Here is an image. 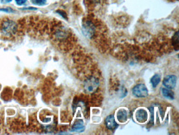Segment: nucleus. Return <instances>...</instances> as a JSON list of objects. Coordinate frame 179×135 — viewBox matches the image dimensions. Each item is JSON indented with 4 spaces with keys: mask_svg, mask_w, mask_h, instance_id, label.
I'll return each instance as SVG.
<instances>
[{
    "mask_svg": "<svg viewBox=\"0 0 179 135\" xmlns=\"http://www.w3.org/2000/svg\"><path fill=\"white\" fill-rule=\"evenodd\" d=\"M99 85V81L98 79L95 77H90L85 80L84 87L86 93H94L95 91L98 88Z\"/></svg>",
    "mask_w": 179,
    "mask_h": 135,
    "instance_id": "nucleus-1",
    "label": "nucleus"
},
{
    "mask_svg": "<svg viewBox=\"0 0 179 135\" xmlns=\"http://www.w3.org/2000/svg\"><path fill=\"white\" fill-rule=\"evenodd\" d=\"M17 24L12 20L5 21L2 25L3 32L8 36L15 34L17 32Z\"/></svg>",
    "mask_w": 179,
    "mask_h": 135,
    "instance_id": "nucleus-2",
    "label": "nucleus"
},
{
    "mask_svg": "<svg viewBox=\"0 0 179 135\" xmlns=\"http://www.w3.org/2000/svg\"><path fill=\"white\" fill-rule=\"evenodd\" d=\"M82 32L86 38H92L95 33L94 24L90 21H85L82 25Z\"/></svg>",
    "mask_w": 179,
    "mask_h": 135,
    "instance_id": "nucleus-3",
    "label": "nucleus"
},
{
    "mask_svg": "<svg viewBox=\"0 0 179 135\" xmlns=\"http://www.w3.org/2000/svg\"><path fill=\"white\" fill-rule=\"evenodd\" d=\"M132 93L138 98H145L148 95V90L144 84H138L132 89Z\"/></svg>",
    "mask_w": 179,
    "mask_h": 135,
    "instance_id": "nucleus-4",
    "label": "nucleus"
},
{
    "mask_svg": "<svg viewBox=\"0 0 179 135\" xmlns=\"http://www.w3.org/2000/svg\"><path fill=\"white\" fill-rule=\"evenodd\" d=\"M177 78L175 75H169L165 77L163 80V85L167 88L172 89L175 88L177 84Z\"/></svg>",
    "mask_w": 179,
    "mask_h": 135,
    "instance_id": "nucleus-5",
    "label": "nucleus"
},
{
    "mask_svg": "<svg viewBox=\"0 0 179 135\" xmlns=\"http://www.w3.org/2000/svg\"><path fill=\"white\" fill-rule=\"evenodd\" d=\"M105 124L107 128L111 131H113L118 127V124L116 123L115 118L113 115L107 117L105 119Z\"/></svg>",
    "mask_w": 179,
    "mask_h": 135,
    "instance_id": "nucleus-6",
    "label": "nucleus"
},
{
    "mask_svg": "<svg viewBox=\"0 0 179 135\" xmlns=\"http://www.w3.org/2000/svg\"><path fill=\"white\" fill-rule=\"evenodd\" d=\"M136 117L138 122L140 123H144L147 121L148 119V113L144 109H139L136 112Z\"/></svg>",
    "mask_w": 179,
    "mask_h": 135,
    "instance_id": "nucleus-7",
    "label": "nucleus"
},
{
    "mask_svg": "<svg viewBox=\"0 0 179 135\" xmlns=\"http://www.w3.org/2000/svg\"><path fill=\"white\" fill-rule=\"evenodd\" d=\"M117 118L120 123H123L126 122L128 119L127 111L125 109L119 110L117 114Z\"/></svg>",
    "mask_w": 179,
    "mask_h": 135,
    "instance_id": "nucleus-8",
    "label": "nucleus"
},
{
    "mask_svg": "<svg viewBox=\"0 0 179 135\" xmlns=\"http://www.w3.org/2000/svg\"><path fill=\"white\" fill-rule=\"evenodd\" d=\"M162 93L165 97L170 100H173L175 99V93L170 89L162 88Z\"/></svg>",
    "mask_w": 179,
    "mask_h": 135,
    "instance_id": "nucleus-9",
    "label": "nucleus"
},
{
    "mask_svg": "<svg viewBox=\"0 0 179 135\" xmlns=\"http://www.w3.org/2000/svg\"><path fill=\"white\" fill-rule=\"evenodd\" d=\"M161 81V76L159 74H155L150 79L153 88H156Z\"/></svg>",
    "mask_w": 179,
    "mask_h": 135,
    "instance_id": "nucleus-10",
    "label": "nucleus"
},
{
    "mask_svg": "<svg viewBox=\"0 0 179 135\" xmlns=\"http://www.w3.org/2000/svg\"><path fill=\"white\" fill-rule=\"evenodd\" d=\"M172 45L175 47V50H179V32L177 31L172 38Z\"/></svg>",
    "mask_w": 179,
    "mask_h": 135,
    "instance_id": "nucleus-11",
    "label": "nucleus"
},
{
    "mask_svg": "<svg viewBox=\"0 0 179 135\" xmlns=\"http://www.w3.org/2000/svg\"><path fill=\"white\" fill-rule=\"evenodd\" d=\"M85 129V127L81 123H76L73 127V131H83Z\"/></svg>",
    "mask_w": 179,
    "mask_h": 135,
    "instance_id": "nucleus-12",
    "label": "nucleus"
},
{
    "mask_svg": "<svg viewBox=\"0 0 179 135\" xmlns=\"http://www.w3.org/2000/svg\"><path fill=\"white\" fill-rule=\"evenodd\" d=\"M66 35H67V33L66 32L62 30H58V31H56V32L55 33L56 37L59 39L66 38Z\"/></svg>",
    "mask_w": 179,
    "mask_h": 135,
    "instance_id": "nucleus-13",
    "label": "nucleus"
},
{
    "mask_svg": "<svg viewBox=\"0 0 179 135\" xmlns=\"http://www.w3.org/2000/svg\"><path fill=\"white\" fill-rule=\"evenodd\" d=\"M32 3L35 5H43L46 3V0H31Z\"/></svg>",
    "mask_w": 179,
    "mask_h": 135,
    "instance_id": "nucleus-14",
    "label": "nucleus"
},
{
    "mask_svg": "<svg viewBox=\"0 0 179 135\" xmlns=\"http://www.w3.org/2000/svg\"><path fill=\"white\" fill-rule=\"evenodd\" d=\"M0 11L6 12V13H11L14 12V10L12 9L11 8H3V9H0Z\"/></svg>",
    "mask_w": 179,
    "mask_h": 135,
    "instance_id": "nucleus-15",
    "label": "nucleus"
},
{
    "mask_svg": "<svg viewBox=\"0 0 179 135\" xmlns=\"http://www.w3.org/2000/svg\"><path fill=\"white\" fill-rule=\"evenodd\" d=\"M149 110L151 113V123H153L154 121V108L153 107H151L149 108Z\"/></svg>",
    "mask_w": 179,
    "mask_h": 135,
    "instance_id": "nucleus-16",
    "label": "nucleus"
},
{
    "mask_svg": "<svg viewBox=\"0 0 179 135\" xmlns=\"http://www.w3.org/2000/svg\"><path fill=\"white\" fill-rule=\"evenodd\" d=\"M57 13L60 14L61 16L63 17V18H64L65 19H67V15H66V13L64 11H61V10H58V11H57Z\"/></svg>",
    "mask_w": 179,
    "mask_h": 135,
    "instance_id": "nucleus-17",
    "label": "nucleus"
},
{
    "mask_svg": "<svg viewBox=\"0 0 179 135\" xmlns=\"http://www.w3.org/2000/svg\"><path fill=\"white\" fill-rule=\"evenodd\" d=\"M15 2L18 5H23L27 2V0H15Z\"/></svg>",
    "mask_w": 179,
    "mask_h": 135,
    "instance_id": "nucleus-18",
    "label": "nucleus"
},
{
    "mask_svg": "<svg viewBox=\"0 0 179 135\" xmlns=\"http://www.w3.org/2000/svg\"><path fill=\"white\" fill-rule=\"evenodd\" d=\"M12 1V0H1V3L3 4H6V3L11 2Z\"/></svg>",
    "mask_w": 179,
    "mask_h": 135,
    "instance_id": "nucleus-19",
    "label": "nucleus"
},
{
    "mask_svg": "<svg viewBox=\"0 0 179 135\" xmlns=\"http://www.w3.org/2000/svg\"><path fill=\"white\" fill-rule=\"evenodd\" d=\"M23 9H32V10H35V9H37L35 8V7H31L23 8Z\"/></svg>",
    "mask_w": 179,
    "mask_h": 135,
    "instance_id": "nucleus-20",
    "label": "nucleus"
},
{
    "mask_svg": "<svg viewBox=\"0 0 179 135\" xmlns=\"http://www.w3.org/2000/svg\"><path fill=\"white\" fill-rule=\"evenodd\" d=\"M101 0H92V2L94 3H99L101 2Z\"/></svg>",
    "mask_w": 179,
    "mask_h": 135,
    "instance_id": "nucleus-21",
    "label": "nucleus"
}]
</instances>
